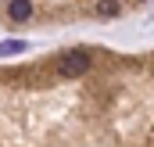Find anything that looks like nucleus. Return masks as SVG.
Here are the masks:
<instances>
[{"label": "nucleus", "mask_w": 154, "mask_h": 147, "mask_svg": "<svg viewBox=\"0 0 154 147\" xmlns=\"http://www.w3.org/2000/svg\"><path fill=\"white\" fill-rule=\"evenodd\" d=\"M57 68H61V75H82L90 68V54L86 50H65L61 61H57Z\"/></svg>", "instance_id": "f257e3e1"}, {"label": "nucleus", "mask_w": 154, "mask_h": 147, "mask_svg": "<svg viewBox=\"0 0 154 147\" xmlns=\"http://www.w3.org/2000/svg\"><path fill=\"white\" fill-rule=\"evenodd\" d=\"M7 18L11 22H29L32 18V4L29 0H7Z\"/></svg>", "instance_id": "f03ea898"}, {"label": "nucleus", "mask_w": 154, "mask_h": 147, "mask_svg": "<svg viewBox=\"0 0 154 147\" xmlns=\"http://www.w3.org/2000/svg\"><path fill=\"white\" fill-rule=\"evenodd\" d=\"M97 11H100L104 18H115V14H118V0H100V4H97Z\"/></svg>", "instance_id": "7ed1b4c3"}, {"label": "nucleus", "mask_w": 154, "mask_h": 147, "mask_svg": "<svg viewBox=\"0 0 154 147\" xmlns=\"http://www.w3.org/2000/svg\"><path fill=\"white\" fill-rule=\"evenodd\" d=\"M0 50H4V58H11V54L25 50V43H22V39H4V47H0Z\"/></svg>", "instance_id": "20e7f679"}]
</instances>
